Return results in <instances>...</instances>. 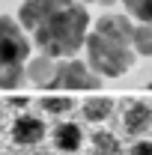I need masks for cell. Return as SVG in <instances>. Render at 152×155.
<instances>
[{"instance_id": "cell-15", "label": "cell", "mask_w": 152, "mask_h": 155, "mask_svg": "<svg viewBox=\"0 0 152 155\" xmlns=\"http://www.w3.org/2000/svg\"><path fill=\"white\" fill-rule=\"evenodd\" d=\"M12 107H18V110H21V107H27V98H12Z\"/></svg>"}, {"instance_id": "cell-14", "label": "cell", "mask_w": 152, "mask_h": 155, "mask_svg": "<svg viewBox=\"0 0 152 155\" xmlns=\"http://www.w3.org/2000/svg\"><path fill=\"white\" fill-rule=\"evenodd\" d=\"M131 155H152V140H137L131 146Z\"/></svg>"}, {"instance_id": "cell-4", "label": "cell", "mask_w": 152, "mask_h": 155, "mask_svg": "<svg viewBox=\"0 0 152 155\" xmlns=\"http://www.w3.org/2000/svg\"><path fill=\"white\" fill-rule=\"evenodd\" d=\"M98 87L101 78L75 57H63L60 63H54V75L48 81V90H98Z\"/></svg>"}, {"instance_id": "cell-11", "label": "cell", "mask_w": 152, "mask_h": 155, "mask_svg": "<svg viewBox=\"0 0 152 155\" xmlns=\"http://www.w3.org/2000/svg\"><path fill=\"white\" fill-rule=\"evenodd\" d=\"M90 143H93V155H119L122 152L116 134H111V131H93Z\"/></svg>"}, {"instance_id": "cell-7", "label": "cell", "mask_w": 152, "mask_h": 155, "mask_svg": "<svg viewBox=\"0 0 152 155\" xmlns=\"http://www.w3.org/2000/svg\"><path fill=\"white\" fill-rule=\"evenodd\" d=\"M51 75H54V57H48V54H39V57L27 60V66H24V78H30V84L45 87V90H48Z\"/></svg>"}, {"instance_id": "cell-13", "label": "cell", "mask_w": 152, "mask_h": 155, "mask_svg": "<svg viewBox=\"0 0 152 155\" xmlns=\"http://www.w3.org/2000/svg\"><path fill=\"white\" fill-rule=\"evenodd\" d=\"M42 110L45 114H69L72 110V98H63V96H48V98H42Z\"/></svg>"}, {"instance_id": "cell-17", "label": "cell", "mask_w": 152, "mask_h": 155, "mask_svg": "<svg viewBox=\"0 0 152 155\" xmlns=\"http://www.w3.org/2000/svg\"><path fill=\"white\" fill-rule=\"evenodd\" d=\"M0 119H3V110H0Z\"/></svg>"}, {"instance_id": "cell-8", "label": "cell", "mask_w": 152, "mask_h": 155, "mask_svg": "<svg viewBox=\"0 0 152 155\" xmlns=\"http://www.w3.org/2000/svg\"><path fill=\"white\" fill-rule=\"evenodd\" d=\"M81 140H84V131L78 128L75 122H63V125H57V131H54V143H57V149H63V152H78Z\"/></svg>"}, {"instance_id": "cell-5", "label": "cell", "mask_w": 152, "mask_h": 155, "mask_svg": "<svg viewBox=\"0 0 152 155\" xmlns=\"http://www.w3.org/2000/svg\"><path fill=\"white\" fill-rule=\"evenodd\" d=\"M12 140L18 146H36L45 140V122L33 114H21L12 122Z\"/></svg>"}, {"instance_id": "cell-12", "label": "cell", "mask_w": 152, "mask_h": 155, "mask_svg": "<svg viewBox=\"0 0 152 155\" xmlns=\"http://www.w3.org/2000/svg\"><path fill=\"white\" fill-rule=\"evenodd\" d=\"M125 3V12L131 18L143 21V24H152V0H122Z\"/></svg>"}, {"instance_id": "cell-9", "label": "cell", "mask_w": 152, "mask_h": 155, "mask_svg": "<svg viewBox=\"0 0 152 155\" xmlns=\"http://www.w3.org/2000/svg\"><path fill=\"white\" fill-rule=\"evenodd\" d=\"M131 48L137 57H152V24H131Z\"/></svg>"}, {"instance_id": "cell-16", "label": "cell", "mask_w": 152, "mask_h": 155, "mask_svg": "<svg viewBox=\"0 0 152 155\" xmlns=\"http://www.w3.org/2000/svg\"><path fill=\"white\" fill-rule=\"evenodd\" d=\"M87 3H101V6H111L114 0H87Z\"/></svg>"}, {"instance_id": "cell-18", "label": "cell", "mask_w": 152, "mask_h": 155, "mask_svg": "<svg viewBox=\"0 0 152 155\" xmlns=\"http://www.w3.org/2000/svg\"><path fill=\"white\" fill-rule=\"evenodd\" d=\"M42 155H48V152H42Z\"/></svg>"}, {"instance_id": "cell-2", "label": "cell", "mask_w": 152, "mask_h": 155, "mask_svg": "<svg viewBox=\"0 0 152 155\" xmlns=\"http://www.w3.org/2000/svg\"><path fill=\"white\" fill-rule=\"evenodd\" d=\"M87 48V66L98 78H119L134 66L131 48V21L125 15H104L90 27L84 39Z\"/></svg>"}, {"instance_id": "cell-1", "label": "cell", "mask_w": 152, "mask_h": 155, "mask_svg": "<svg viewBox=\"0 0 152 155\" xmlns=\"http://www.w3.org/2000/svg\"><path fill=\"white\" fill-rule=\"evenodd\" d=\"M18 24L42 54L63 60L84 45L90 33V12L78 0H24Z\"/></svg>"}, {"instance_id": "cell-10", "label": "cell", "mask_w": 152, "mask_h": 155, "mask_svg": "<svg viewBox=\"0 0 152 155\" xmlns=\"http://www.w3.org/2000/svg\"><path fill=\"white\" fill-rule=\"evenodd\" d=\"M111 114H114V98H107V96L90 98V101L84 104V119H87V122H104Z\"/></svg>"}, {"instance_id": "cell-3", "label": "cell", "mask_w": 152, "mask_h": 155, "mask_svg": "<svg viewBox=\"0 0 152 155\" xmlns=\"http://www.w3.org/2000/svg\"><path fill=\"white\" fill-rule=\"evenodd\" d=\"M27 60H30V36L15 18L0 15V90H15L27 81L24 78Z\"/></svg>"}, {"instance_id": "cell-6", "label": "cell", "mask_w": 152, "mask_h": 155, "mask_svg": "<svg viewBox=\"0 0 152 155\" xmlns=\"http://www.w3.org/2000/svg\"><path fill=\"white\" fill-rule=\"evenodd\" d=\"M122 128H125V134H131V137L146 134L152 128V107L146 101H131V104H125V110H122Z\"/></svg>"}]
</instances>
